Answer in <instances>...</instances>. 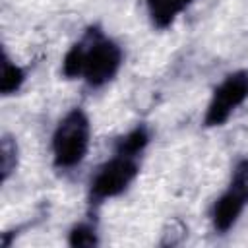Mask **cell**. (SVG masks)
<instances>
[{
	"mask_svg": "<svg viewBox=\"0 0 248 248\" xmlns=\"http://www.w3.org/2000/svg\"><path fill=\"white\" fill-rule=\"evenodd\" d=\"M122 60V48L99 25H91L64 54L62 74L68 79L79 78L89 87L99 89L116 78Z\"/></svg>",
	"mask_w": 248,
	"mask_h": 248,
	"instance_id": "cell-1",
	"label": "cell"
},
{
	"mask_svg": "<svg viewBox=\"0 0 248 248\" xmlns=\"http://www.w3.org/2000/svg\"><path fill=\"white\" fill-rule=\"evenodd\" d=\"M91 122L89 116L79 108H72L64 114L52 134V163L56 169L78 167L89 149Z\"/></svg>",
	"mask_w": 248,
	"mask_h": 248,
	"instance_id": "cell-2",
	"label": "cell"
},
{
	"mask_svg": "<svg viewBox=\"0 0 248 248\" xmlns=\"http://www.w3.org/2000/svg\"><path fill=\"white\" fill-rule=\"evenodd\" d=\"M140 172V155L116 151L108 161H105L89 184V202L99 205L105 200L116 198L128 190Z\"/></svg>",
	"mask_w": 248,
	"mask_h": 248,
	"instance_id": "cell-3",
	"label": "cell"
},
{
	"mask_svg": "<svg viewBox=\"0 0 248 248\" xmlns=\"http://www.w3.org/2000/svg\"><path fill=\"white\" fill-rule=\"evenodd\" d=\"M246 99H248V72L238 70L225 76V79L213 89V95L203 114V126L207 128L223 126Z\"/></svg>",
	"mask_w": 248,
	"mask_h": 248,
	"instance_id": "cell-4",
	"label": "cell"
},
{
	"mask_svg": "<svg viewBox=\"0 0 248 248\" xmlns=\"http://www.w3.org/2000/svg\"><path fill=\"white\" fill-rule=\"evenodd\" d=\"M248 203V196L244 192H240L238 188L231 186L217 198V202L213 203V209H211V223H213V229L217 232H227L234 227V223L238 221L240 213L244 211Z\"/></svg>",
	"mask_w": 248,
	"mask_h": 248,
	"instance_id": "cell-5",
	"label": "cell"
},
{
	"mask_svg": "<svg viewBox=\"0 0 248 248\" xmlns=\"http://www.w3.org/2000/svg\"><path fill=\"white\" fill-rule=\"evenodd\" d=\"M194 0H147V14L157 29H167Z\"/></svg>",
	"mask_w": 248,
	"mask_h": 248,
	"instance_id": "cell-6",
	"label": "cell"
},
{
	"mask_svg": "<svg viewBox=\"0 0 248 248\" xmlns=\"http://www.w3.org/2000/svg\"><path fill=\"white\" fill-rule=\"evenodd\" d=\"M23 81H25V70L19 64L12 62V58L8 56V52H4V56H2V79H0V91H2V95L8 97V95L17 93L21 89Z\"/></svg>",
	"mask_w": 248,
	"mask_h": 248,
	"instance_id": "cell-7",
	"label": "cell"
},
{
	"mask_svg": "<svg viewBox=\"0 0 248 248\" xmlns=\"http://www.w3.org/2000/svg\"><path fill=\"white\" fill-rule=\"evenodd\" d=\"M149 140H151V134H149V130L141 124V126L132 128L128 134L120 136V138L116 140V143H114V149H116V151H124V153H132V155H141L143 149L147 147Z\"/></svg>",
	"mask_w": 248,
	"mask_h": 248,
	"instance_id": "cell-8",
	"label": "cell"
},
{
	"mask_svg": "<svg viewBox=\"0 0 248 248\" xmlns=\"http://www.w3.org/2000/svg\"><path fill=\"white\" fill-rule=\"evenodd\" d=\"M17 167V143L12 136H2L0 140V170H2V182H6Z\"/></svg>",
	"mask_w": 248,
	"mask_h": 248,
	"instance_id": "cell-9",
	"label": "cell"
},
{
	"mask_svg": "<svg viewBox=\"0 0 248 248\" xmlns=\"http://www.w3.org/2000/svg\"><path fill=\"white\" fill-rule=\"evenodd\" d=\"M68 242L70 246H97L99 238H97V231L91 223H78L70 229L68 234Z\"/></svg>",
	"mask_w": 248,
	"mask_h": 248,
	"instance_id": "cell-10",
	"label": "cell"
},
{
	"mask_svg": "<svg viewBox=\"0 0 248 248\" xmlns=\"http://www.w3.org/2000/svg\"><path fill=\"white\" fill-rule=\"evenodd\" d=\"M170 231L172 232H163V246H172V244H178V240L182 242V238L186 236V227L182 225V221H178V219H174L172 223H170Z\"/></svg>",
	"mask_w": 248,
	"mask_h": 248,
	"instance_id": "cell-11",
	"label": "cell"
}]
</instances>
